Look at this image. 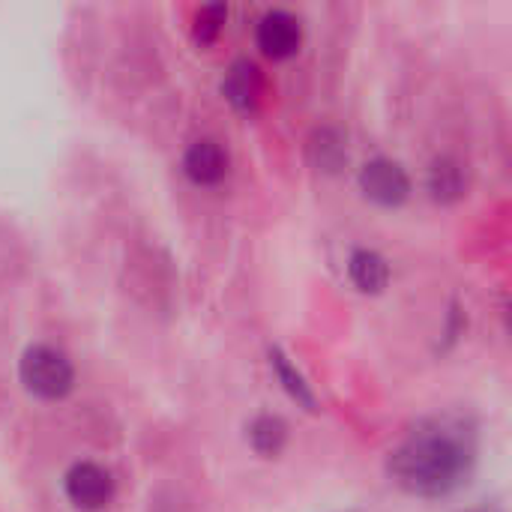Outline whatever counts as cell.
I'll use <instances>...</instances> for the list:
<instances>
[{"label": "cell", "mask_w": 512, "mask_h": 512, "mask_svg": "<svg viewBox=\"0 0 512 512\" xmlns=\"http://www.w3.org/2000/svg\"><path fill=\"white\" fill-rule=\"evenodd\" d=\"M474 465V444L462 426L432 423L414 432L393 456L390 477L411 495L441 498L459 489Z\"/></svg>", "instance_id": "cell-1"}, {"label": "cell", "mask_w": 512, "mask_h": 512, "mask_svg": "<svg viewBox=\"0 0 512 512\" xmlns=\"http://www.w3.org/2000/svg\"><path fill=\"white\" fill-rule=\"evenodd\" d=\"M18 375H21L24 390L45 402L63 399L75 384V372H72V363L66 360V354H60L57 348H48V345L27 348L21 357Z\"/></svg>", "instance_id": "cell-2"}, {"label": "cell", "mask_w": 512, "mask_h": 512, "mask_svg": "<svg viewBox=\"0 0 512 512\" xmlns=\"http://www.w3.org/2000/svg\"><path fill=\"white\" fill-rule=\"evenodd\" d=\"M66 498L72 507L84 512L105 510L114 498V480L105 468L93 465V462H78L69 468L66 480H63Z\"/></svg>", "instance_id": "cell-3"}, {"label": "cell", "mask_w": 512, "mask_h": 512, "mask_svg": "<svg viewBox=\"0 0 512 512\" xmlns=\"http://www.w3.org/2000/svg\"><path fill=\"white\" fill-rule=\"evenodd\" d=\"M360 189L369 201L381 204V207H399L408 201L411 195V180L405 174V168L393 159H372L363 165L360 171Z\"/></svg>", "instance_id": "cell-4"}, {"label": "cell", "mask_w": 512, "mask_h": 512, "mask_svg": "<svg viewBox=\"0 0 512 512\" xmlns=\"http://www.w3.org/2000/svg\"><path fill=\"white\" fill-rule=\"evenodd\" d=\"M258 48L273 57V60H288L300 51L303 42V27L297 21V15H291L288 9H270L261 15L258 30H255Z\"/></svg>", "instance_id": "cell-5"}, {"label": "cell", "mask_w": 512, "mask_h": 512, "mask_svg": "<svg viewBox=\"0 0 512 512\" xmlns=\"http://www.w3.org/2000/svg\"><path fill=\"white\" fill-rule=\"evenodd\" d=\"M183 171H186V177H189L195 186H216V183H222L225 174H228V153H225L216 141L201 138V141H195V144L186 150V156H183Z\"/></svg>", "instance_id": "cell-6"}, {"label": "cell", "mask_w": 512, "mask_h": 512, "mask_svg": "<svg viewBox=\"0 0 512 512\" xmlns=\"http://www.w3.org/2000/svg\"><path fill=\"white\" fill-rule=\"evenodd\" d=\"M222 93L225 99L237 108V111H255L261 96H264V75L252 60H237L225 81H222Z\"/></svg>", "instance_id": "cell-7"}, {"label": "cell", "mask_w": 512, "mask_h": 512, "mask_svg": "<svg viewBox=\"0 0 512 512\" xmlns=\"http://www.w3.org/2000/svg\"><path fill=\"white\" fill-rule=\"evenodd\" d=\"M348 276L363 294H381L390 282V267L378 252L357 249L348 261Z\"/></svg>", "instance_id": "cell-8"}, {"label": "cell", "mask_w": 512, "mask_h": 512, "mask_svg": "<svg viewBox=\"0 0 512 512\" xmlns=\"http://www.w3.org/2000/svg\"><path fill=\"white\" fill-rule=\"evenodd\" d=\"M465 186H468L465 168L456 159L441 156V159L432 162V168H429V192H432L435 201H441V204L459 201L465 195Z\"/></svg>", "instance_id": "cell-9"}, {"label": "cell", "mask_w": 512, "mask_h": 512, "mask_svg": "<svg viewBox=\"0 0 512 512\" xmlns=\"http://www.w3.org/2000/svg\"><path fill=\"white\" fill-rule=\"evenodd\" d=\"M249 441H252V447L261 456H279L282 447H285V441H288V429H285V423L279 417L264 414V417H258L249 426Z\"/></svg>", "instance_id": "cell-10"}, {"label": "cell", "mask_w": 512, "mask_h": 512, "mask_svg": "<svg viewBox=\"0 0 512 512\" xmlns=\"http://www.w3.org/2000/svg\"><path fill=\"white\" fill-rule=\"evenodd\" d=\"M270 366H273L276 378L282 381V387L288 390V396H291V399H297L300 405H306V408L312 411V408H315V396H312V390H309L306 378L291 366V360H288L279 348H270Z\"/></svg>", "instance_id": "cell-11"}, {"label": "cell", "mask_w": 512, "mask_h": 512, "mask_svg": "<svg viewBox=\"0 0 512 512\" xmlns=\"http://www.w3.org/2000/svg\"><path fill=\"white\" fill-rule=\"evenodd\" d=\"M309 150H312L315 165H318V168H327V171H336V168L342 165V159H348L345 144H342V138H339L333 129H321V132H315V138H312Z\"/></svg>", "instance_id": "cell-12"}, {"label": "cell", "mask_w": 512, "mask_h": 512, "mask_svg": "<svg viewBox=\"0 0 512 512\" xmlns=\"http://www.w3.org/2000/svg\"><path fill=\"white\" fill-rule=\"evenodd\" d=\"M225 18H228V6L225 3H207V6H201L198 15H195V42L198 45L216 42V36L225 27Z\"/></svg>", "instance_id": "cell-13"}]
</instances>
